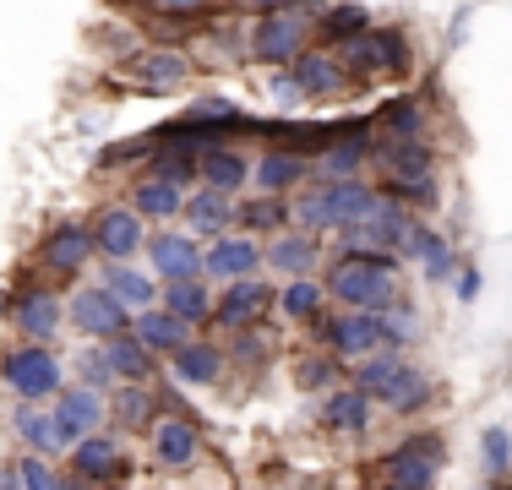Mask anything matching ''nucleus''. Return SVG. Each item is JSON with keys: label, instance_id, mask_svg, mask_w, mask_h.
<instances>
[{"label": "nucleus", "instance_id": "1", "mask_svg": "<svg viewBox=\"0 0 512 490\" xmlns=\"http://www.w3.org/2000/svg\"><path fill=\"white\" fill-rule=\"evenodd\" d=\"M327 294L338 305H355V311H387L393 300H404L398 289V256H338L333 273H327Z\"/></svg>", "mask_w": 512, "mask_h": 490}, {"label": "nucleus", "instance_id": "2", "mask_svg": "<svg viewBox=\"0 0 512 490\" xmlns=\"http://www.w3.org/2000/svg\"><path fill=\"white\" fill-rule=\"evenodd\" d=\"M376 164H382V191L398 196L409 207H431L436 202V158L425 142H398V147H376Z\"/></svg>", "mask_w": 512, "mask_h": 490}, {"label": "nucleus", "instance_id": "3", "mask_svg": "<svg viewBox=\"0 0 512 490\" xmlns=\"http://www.w3.org/2000/svg\"><path fill=\"white\" fill-rule=\"evenodd\" d=\"M306 44H311V22L300 6L256 11L246 28V60H256V66H295V55Z\"/></svg>", "mask_w": 512, "mask_h": 490}, {"label": "nucleus", "instance_id": "4", "mask_svg": "<svg viewBox=\"0 0 512 490\" xmlns=\"http://www.w3.org/2000/svg\"><path fill=\"white\" fill-rule=\"evenodd\" d=\"M120 82L137 93H175L191 82V55L186 49H169V44H148V49H131L120 60Z\"/></svg>", "mask_w": 512, "mask_h": 490}, {"label": "nucleus", "instance_id": "5", "mask_svg": "<svg viewBox=\"0 0 512 490\" xmlns=\"http://www.w3.org/2000/svg\"><path fill=\"white\" fill-rule=\"evenodd\" d=\"M0 382L17 392L22 403H44L60 392V360L55 349H44V343H22V349H11L6 360H0Z\"/></svg>", "mask_w": 512, "mask_h": 490}, {"label": "nucleus", "instance_id": "6", "mask_svg": "<svg viewBox=\"0 0 512 490\" xmlns=\"http://www.w3.org/2000/svg\"><path fill=\"white\" fill-rule=\"evenodd\" d=\"M436 463H442V441L409 436L382 458V490H431Z\"/></svg>", "mask_w": 512, "mask_h": 490}, {"label": "nucleus", "instance_id": "7", "mask_svg": "<svg viewBox=\"0 0 512 490\" xmlns=\"http://www.w3.org/2000/svg\"><path fill=\"white\" fill-rule=\"evenodd\" d=\"M93 251L104 262H131L137 251H148V229H142V213L126 202H109L93 218Z\"/></svg>", "mask_w": 512, "mask_h": 490}, {"label": "nucleus", "instance_id": "8", "mask_svg": "<svg viewBox=\"0 0 512 490\" xmlns=\"http://www.w3.org/2000/svg\"><path fill=\"white\" fill-rule=\"evenodd\" d=\"M50 414H55V441L71 452V447H77V441L88 436V431H99V425H104L109 403H104V392H99V387L82 382V387H60Z\"/></svg>", "mask_w": 512, "mask_h": 490}, {"label": "nucleus", "instance_id": "9", "mask_svg": "<svg viewBox=\"0 0 512 490\" xmlns=\"http://www.w3.org/2000/svg\"><path fill=\"white\" fill-rule=\"evenodd\" d=\"M322 327V343L327 354H338V360H365V354L382 349V311H355V305H344V316H333V322H316Z\"/></svg>", "mask_w": 512, "mask_h": 490}, {"label": "nucleus", "instance_id": "10", "mask_svg": "<svg viewBox=\"0 0 512 490\" xmlns=\"http://www.w3.org/2000/svg\"><path fill=\"white\" fill-rule=\"evenodd\" d=\"M66 316L82 327L88 338H115V333H131V305L120 300L115 289H82V294H71V305H66Z\"/></svg>", "mask_w": 512, "mask_h": 490}, {"label": "nucleus", "instance_id": "11", "mask_svg": "<svg viewBox=\"0 0 512 490\" xmlns=\"http://www.w3.org/2000/svg\"><path fill=\"white\" fill-rule=\"evenodd\" d=\"M88 256H93V224H82V218H66V224H55L50 235L39 240V267L55 278L82 273Z\"/></svg>", "mask_w": 512, "mask_h": 490}, {"label": "nucleus", "instance_id": "12", "mask_svg": "<svg viewBox=\"0 0 512 490\" xmlns=\"http://www.w3.org/2000/svg\"><path fill=\"white\" fill-rule=\"evenodd\" d=\"M267 305H273V289L262 284V278H229V289L213 300V322L229 327V333H240V327H256L267 316Z\"/></svg>", "mask_w": 512, "mask_h": 490}, {"label": "nucleus", "instance_id": "13", "mask_svg": "<svg viewBox=\"0 0 512 490\" xmlns=\"http://www.w3.org/2000/svg\"><path fill=\"white\" fill-rule=\"evenodd\" d=\"M289 71H295V82H300V93H306V98H338L349 82H355L344 71V60L333 55V44H306Z\"/></svg>", "mask_w": 512, "mask_h": 490}, {"label": "nucleus", "instance_id": "14", "mask_svg": "<svg viewBox=\"0 0 512 490\" xmlns=\"http://www.w3.org/2000/svg\"><path fill=\"white\" fill-rule=\"evenodd\" d=\"M425 104L414 93H398V98H387L382 109L371 115V137L376 147H398V142H425Z\"/></svg>", "mask_w": 512, "mask_h": 490}, {"label": "nucleus", "instance_id": "15", "mask_svg": "<svg viewBox=\"0 0 512 490\" xmlns=\"http://www.w3.org/2000/svg\"><path fill=\"white\" fill-rule=\"evenodd\" d=\"M197 452H202V441H197V425L186 414H158L153 420V458L164 469H191Z\"/></svg>", "mask_w": 512, "mask_h": 490}, {"label": "nucleus", "instance_id": "16", "mask_svg": "<svg viewBox=\"0 0 512 490\" xmlns=\"http://www.w3.org/2000/svg\"><path fill=\"white\" fill-rule=\"evenodd\" d=\"M131 463H126V452H120V441L115 436H99V431H88L71 447V474H82V480H120Z\"/></svg>", "mask_w": 512, "mask_h": 490}, {"label": "nucleus", "instance_id": "17", "mask_svg": "<svg viewBox=\"0 0 512 490\" xmlns=\"http://www.w3.org/2000/svg\"><path fill=\"white\" fill-rule=\"evenodd\" d=\"M262 267V245L251 235H218L213 251H202V273L207 278H251Z\"/></svg>", "mask_w": 512, "mask_h": 490}, {"label": "nucleus", "instance_id": "18", "mask_svg": "<svg viewBox=\"0 0 512 490\" xmlns=\"http://www.w3.org/2000/svg\"><path fill=\"white\" fill-rule=\"evenodd\" d=\"M316 196H322L333 229H344V224H360V218L376 207V196H382V191H371L365 180H316Z\"/></svg>", "mask_w": 512, "mask_h": 490}, {"label": "nucleus", "instance_id": "19", "mask_svg": "<svg viewBox=\"0 0 512 490\" xmlns=\"http://www.w3.org/2000/svg\"><path fill=\"white\" fill-rule=\"evenodd\" d=\"M197 175H202V186H213V191L235 196V191L251 180V158L240 153V147H229V142H213V147H202Z\"/></svg>", "mask_w": 512, "mask_h": 490}, {"label": "nucleus", "instance_id": "20", "mask_svg": "<svg viewBox=\"0 0 512 490\" xmlns=\"http://www.w3.org/2000/svg\"><path fill=\"white\" fill-rule=\"evenodd\" d=\"M148 262H153V273L164 278V284L202 278V251H197V240H186V235H158V240H148Z\"/></svg>", "mask_w": 512, "mask_h": 490}, {"label": "nucleus", "instance_id": "21", "mask_svg": "<svg viewBox=\"0 0 512 490\" xmlns=\"http://www.w3.org/2000/svg\"><path fill=\"white\" fill-rule=\"evenodd\" d=\"M169 371H175V382H186V387H213L218 376H224V349H213L207 338H186L175 354H169Z\"/></svg>", "mask_w": 512, "mask_h": 490}, {"label": "nucleus", "instance_id": "22", "mask_svg": "<svg viewBox=\"0 0 512 490\" xmlns=\"http://www.w3.org/2000/svg\"><path fill=\"white\" fill-rule=\"evenodd\" d=\"M11 316H17L22 338L44 343V338H55L60 322H66V305H60V294H50V289H28V294H17Z\"/></svg>", "mask_w": 512, "mask_h": 490}, {"label": "nucleus", "instance_id": "23", "mask_svg": "<svg viewBox=\"0 0 512 490\" xmlns=\"http://www.w3.org/2000/svg\"><path fill=\"white\" fill-rule=\"evenodd\" d=\"M306 153L300 147H267L262 158L251 164V175H256V191H273V196H284V191H295L300 180H306Z\"/></svg>", "mask_w": 512, "mask_h": 490}, {"label": "nucleus", "instance_id": "24", "mask_svg": "<svg viewBox=\"0 0 512 490\" xmlns=\"http://www.w3.org/2000/svg\"><path fill=\"white\" fill-rule=\"evenodd\" d=\"M131 333L148 343L153 354H175L180 343L191 338V322H180L175 311H164V305H142V311H131Z\"/></svg>", "mask_w": 512, "mask_h": 490}, {"label": "nucleus", "instance_id": "25", "mask_svg": "<svg viewBox=\"0 0 512 490\" xmlns=\"http://www.w3.org/2000/svg\"><path fill=\"white\" fill-rule=\"evenodd\" d=\"M371 403H387L393 414H420L425 403H431V376H425L420 365H409V360H404L382 387H376V398H371Z\"/></svg>", "mask_w": 512, "mask_h": 490}, {"label": "nucleus", "instance_id": "26", "mask_svg": "<svg viewBox=\"0 0 512 490\" xmlns=\"http://www.w3.org/2000/svg\"><path fill=\"white\" fill-rule=\"evenodd\" d=\"M404 251L425 267V284H447V278H458V256H453V245L436 235L431 224H414V229H409V240H404Z\"/></svg>", "mask_w": 512, "mask_h": 490}, {"label": "nucleus", "instance_id": "27", "mask_svg": "<svg viewBox=\"0 0 512 490\" xmlns=\"http://www.w3.org/2000/svg\"><path fill=\"white\" fill-rule=\"evenodd\" d=\"M333 55L344 60V71L355 82H365V77H376V71H387V49H382V28H360V33H344V39L333 44Z\"/></svg>", "mask_w": 512, "mask_h": 490}, {"label": "nucleus", "instance_id": "28", "mask_svg": "<svg viewBox=\"0 0 512 490\" xmlns=\"http://www.w3.org/2000/svg\"><path fill=\"white\" fill-rule=\"evenodd\" d=\"M104 360H109V371H115V382H153V349L137 333L104 338Z\"/></svg>", "mask_w": 512, "mask_h": 490}, {"label": "nucleus", "instance_id": "29", "mask_svg": "<svg viewBox=\"0 0 512 490\" xmlns=\"http://www.w3.org/2000/svg\"><path fill=\"white\" fill-rule=\"evenodd\" d=\"M322 425H327V431L360 436L365 425H371V392H365V387H333V392H327V403H322Z\"/></svg>", "mask_w": 512, "mask_h": 490}, {"label": "nucleus", "instance_id": "30", "mask_svg": "<svg viewBox=\"0 0 512 490\" xmlns=\"http://www.w3.org/2000/svg\"><path fill=\"white\" fill-rule=\"evenodd\" d=\"M186 224H191V235L218 240V235H229V224H235V207H229L224 191L202 186L197 196H186Z\"/></svg>", "mask_w": 512, "mask_h": 490}, {"label": "nucleus", "instance_id": "31", "mask_svg": "<svg viewBox=\"0 0 512 490\" xmlns=\"http://www.w3.org/2000/svg\"><path fill=\"white\" fill-rule=\"evenodd\" d=\"M262 262H273L278 273H289V278L311 273L316 267V235H306V229H278L273 245L262 251Z\"/></svg>", "mask_w": 512, "mask_h": 490}, {"label": "nucleus", "instance_id": "32", "mask_svg": "<svg viewBox=\"0 0 512 490\" xmlns=\"http://www.w3.org/2000/svg\"><path fill=\"white\" fill-rule=\"evenodd\" d=\"M131 207H137L142 218H175V213H186V186H175V180H164V175H142L137 186H131Z\"/></svg>", "mask_w": 512, "mask_h": 490}, {"label": "nucleus", "instance_id": "33", "mask_svg": "<svg viewBox=\"0 0 512 490\" xmlns=\"http://www.w3.org/2000/svg\"><path fill=\"white\" fill-rule=\"evenodd\" d=\"M109 414H115L126 431H142V425H153V392L148 382H115V398H109Z\"/></svg>", "mask_w": 512, "mask_h": 490}, {"label": "nucleus", "instance_id": "34", "mask_svg": "<svg viewBox=\"0 0 512 490\" xmlns=\"http://www.w3.org/2000/svg\"><path fill=\"white\" fill-rule=\"evenodd\" d=\"M164 311H175L180 322H207V316H213V294H207L197 278H180V284H169L164 289Z\"/></svg>", "mask_w": 512, "mask_h": 490}, {"label": "nucleus", "instance_id": "35", "mask_svg": "<svg viewBox=\"0 0 512 490\" xmlns=\"http://www.w3.org/2000/svg\"><path fill=\"white\" fill-rule=\"evenodd\" d=\"M11 431L28 441V452H60V441H55V414L39 409V403H22L17 420H11Z\"/></svg>", "mask_w": 512, "mask_h": 490}, {"label": "nucleus", "instance_id": "36", "mask_svg": "<svg viewBox=\"0 0 512 490\" xmlns=\"http://www.w3.org/2000/svg\"><path fill=\"white\" fill-rule=\"evenodd\" d=\"M104 289H115L120 300L131 305V311H142V305H153V278L148 273H137V267H126V262H109L104 267Z\"/></svg>", "mask_w": 512, "mask_h": 490}, {"label": "nucleus", "instance_id": "37", "mask_svg": "<svg viewBox=\"0 0 512 490\" xmlns=\"http://www.w3.org/2000/svg\"><path fill=\"white\" fill-rule=\"evenodd\" d=\"M322 300H327V284H311L306 273H300V278H289L284 294H278L284 316H295V322H316V316H322Z\"/></svg>", "mask_w": 512, "mask_h": 490}, {"label": "nucleus", "instance_id": "38", "mask_svg": "<svg viewBox=\"0 0 512 490\" xmlns=\"http://www.w3.org/2000/svg\"><path fill=\"white\" fill-rule=\"evenodd\" d=\"M235 218L251 229V235H256V229H289V224H295V218H289V202H284V196H273V191H262L246 207H235Z\"/></svg>", "mask_w": 512, "mask_h": 490}, {"label": "nucleus", "instance_id": "39", "mask_svg": "<svg viewBox=\"0 0 512 490\" xmlns=\"http://www.w3.org/2000/svg\"><path fill=\"white\" fill-rule=\"evenodd\" d=\"M360 28H371V11L355 6V0H344V6H327L322 17H316V28H311V33H322L327 44H338L344 33H360Z\"/></svg>", "mask_w": 512, "mask_h": 490}, {"label": "nucleus", "instance_id": "40", "mask_svg": "<svg viewBox=\"0 0 512 490\" xmlns=\"http://www.w3.org/2000/svg\"><path fill=\"white\" fill-rule=\"evenodd\" d=\"M414 333H420V316H414V305L409 300H393L382 311V338H387V349H404V343H414Z\"/></svg>", "mask_w": 512, "mask_h": 490}, {"label": "nucleus", "instance_id": "41", "mask_svg": "<svg viewBox=\"0 0 512 490\" xmlns=\"http://www.w3.org/2000/svg\"><path fill=\"white\" fill-rule=\"evenodd\" d=\"M480 458H485V474H491V480H507V474H512V436H507V425H491V431L480 436Z\"/></svg>", "mask_w": 512, "mask_h": 490}, {"label": "nucleus", "instance_id": "42", "mask_svg": "<svg viewBox=\"0 0 512 490\" xmlns=\"http://www.w3.org/2000/svg\"><path fill=\"white\" fill-rule=\"evenodd\" d=\"M11 474H17L22 490H66V480H60L50 463H44V452H28V458H22Z\"/></svg>", "mask_w": 512, "mask_h": 490}, {"label": "nucleus", "instance_id": "43", "mask_svg": "<svg viewBox=\"0 0 512 490\" xmlns=\"http://www.w3.org/2000/svg\"><path fill=\"white\" fill-rule=\"evenodd\" d=\"M295 382H300V387L344 382V371H338V354H306V360H295Z\"/></svg>", "mask_w": 512, "mask_h": 490}, {"label": "nucleus", "instance_id": "44", "mask_svg": "<svg viewBox=\"0 0 512 490\" xmlns=\"http://www.w3.org/2000/svg\"><path fill=\"white\" fill-rule=\"evenodd\" d=\"M153 142H158L153 131H148V137H131V142H109L99 153V169H120V164H131V158H148Z\"/></svg>", "mask_w": 512, "mask_h": 490}, {"label": "nucleus", "instance_id": "45", "mask_svg": "<svg viewBox=\"0 0 512 490\" xmlns=\"http://www.w3.org/2000/svg\"><path fill=\"white\" fill-rule=\"evenodd\" d=\"M142 6H148L153 17H164V22H191V17H207L213 0H142Z\"/></svg>", "mask_w": 512, "mask_h": 490}, {"label": "nucleus", "instance_id": "46", "mask_svg": "<svg viewBox=\"0 0 512 490\" xmlns=\"http://www.w3.org/2000/svg\"><path fill=\"white\" fill-rule=\"evenodd\" d=\"M382 49H387V77H409L414 55H409V39H404V28H382Z\"/></svg>", "mask_w": 512, "mask_h": 490}, {"label": "nucleus", "instance_id": "47", "mask_svg": "<svg viewBox=\"0 0 512 490\" xmlns=\"http://www.w3.org/2000/svg\"><path fill=\"white\" fill-rule=\"evenodd\" d=\"M77 371L82 376H88V387H109V382H115V371H109V360H104V343H99V349H88V354H82V360H77Z\"/></svg>", "mask_w": 512, "mask_h": 490}, {"label": "nucleus", "instance_id": "48", "mask_svg": "<svg viewBox=\"0 0 512 490\" xmlns=\"http://www.w3.org/2000/svg\"><path fill=\"white\" fill-rule=\"evenodd\" d=\"M235 360H240V365H262V360H267V333H256V327H240Z\"/></svg>", "mask_w": 512, "mask_h": 490}, {"label": "nucleus", "instance_id": "49", "mask_svg": "<svg viewBox=\"0 0 512 490\" xmlns=\"http://www.w3.org/2000/svg\"><path fill=\"white\" fill-rule=\"evenodd\" d=\"M273 98H278L284 109H300V104H306V93H300V82H295V71H289V66H284V77H273Z\"/></svg>", "mask_w": 512, "mask_h": 490}, {"label": "nucleus", "instance_id": "50", "mask_svg": "<svg viewBox=\"0 0 512 490\" xmlns=\"http://www.w3.org/2000/svg\"><path fill=\"white\" fill-rule=\"evenodd\" d=\"M453 284H458V300H480V289H485V284H480V273H474V267H463V273L453 278Z\"/></svg>", "mask_w": 512, "mask_h": 490}, {"label": "nucleus", "instance_id": "51", "mask_svg": "<svg viewBox=\"0 0 512 490\" xmlns=\"http://www.w3.org/2000/svg\"><path fill=\"white\" fill-rule=\"evenodd\" d=\"M235 6H240V11H251V17H256V11H284V6H311V0H235Z\"/></svg>", "mask_w": 512, "mask_h": 490}, {"label": "nucleus", "instance_id": "52", "mask_svg": "<svg viewBox=\"0 0 512 490\" xmlns=\"http://www.w3.org/2000/svg\"><path fill=\"white\" fill-rule=\"evenodd\" d=\"M66 490H88V480H82V474H71V480H66Z\"/></svg>", "mask_w": 512, "mask_h": 490}, {"label": "nucleus", "instance_id": "53", "mask_svg": "<svg viewBox=\"0 0 512 490\" xmlns=\"http://www.w3.org/2000/svg\"><path fill=\"white\" fill-rule=\"evenodd\" d=\"M11 305H17V300H11V294H6V289H0V316H6V311H11Z\"/></svg>", "mask_w": 512, "mask_h": 490}, {"label": "nucleus", "instance_id": "54", "mask_svg": "<svg viewBox=\"0 0 512 490\" xmlns=\"http://www.w3.org/2000/svg\"><path fill=\"white\" fill-rule=\"evenodd\" d=\"M0 490H22V485H17V474H6V480H0Z\"/></svg>", "mask_w": 512, "mask_h": 490}, {"label": "nucleus", "instance_id": "55", "mask_svg": "<svg viewBox=\"0 0 512 490\" xmlns=\"http://www.w3.org/2000/svg\"><path fill=\"white\" fill-rule=\"evenodd\" d=\"M376 490H382V485H376Z\"/></svg>", "mask_w": 512, "mask_h": 490}]
</instances>
